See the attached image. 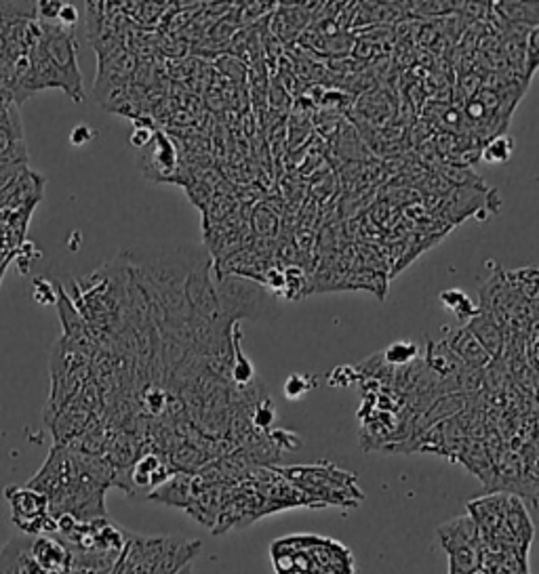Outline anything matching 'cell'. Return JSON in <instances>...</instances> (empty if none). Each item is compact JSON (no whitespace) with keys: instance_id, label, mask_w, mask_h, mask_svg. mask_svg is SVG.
<instances>
[{"instance_id":"d4e9b609","label":"cell","mask_w":539,"mask_h":574,"mask_svg":"<svg viewBox=\"0 0 539 574\" xmlns=\"http://www.w3.org/2000/svg\"><path fill=\"white\" fill-rule=\"evenodd\" d=\"M441 303L445 306L449 312L455 314V318L459 320V322L465 324L468 320L474 316L476 312H479V307H474V303L462 289H449L441 295Z\"/></svg>"},{"instance_id":"4dcf8cb0","label":"cell","mask_w":539,"mask_h":574,"mask_svg":"<svg viewBox=\"0 0 539 574\" xmlns=\"http://www.w3.org/2000/svg\"><path fill=\"white\" fill-rule=\"evenodd\" d=\"M253 232L263 238H272L278 229V215L274 211H270V206H257L251 219Z\"/></svg>"},{"instance_id":"60d3db41","label":"cell","mask_w":539,"mask_h":574,"mask_svg":"<svg viewBox=\"0 0 539 574\" xmlns=\"http://www.w3.org/2000/svg\"><path fill=\"white\" fill-rule=\"evenodd\" d=\"M93 137H95L93 128H89L87 125H78L74 131L70 133V144L72 145H84V144L91 142Z\"/></svg>"},{"instance_id":"9a60e30c","label":"cell","mask_w":539,"mask_h":574,"mask_svg":"<svg viewBox=\"0 0 539 574\" xmlns=\"http://www.w3.org/2000/svg\"><path fill=\"white\" fill-rule=\"evenodd\" d=\"M44 179L24 167L7 188L0 191V206H32L41 200Z\"/></svg>"},{"instance_id":"44dd1931","label":"cell","mask_w":539,"mask_h":574,"mask_svg":"<svg viewBox=\"0 0 539 574\" xmlns=\"http://www.w3.org/2000/svg\"><path fill=\"white\" fill-rule=\"evenodd\" d=\"M358 112L371 125H386L394 116V101L386 91H369L358 99Z\"/></svg>"},{"instance_id":"ffe728a7","label":"cell","mask_w":539,"mask_h":574,"mask_svg":"<svg viewBox=\"0 0 539 574\" xmlns=\"http://www.w3.org/2000/svg\"><path fill=\"white\" fill-rule=\"evenodd\" d=\"M504 524L508 528L510 537L514 539L516 545H520L522 549H529L533 539V522L529 514H527L525 503L516 494H508V505H505Z\"/></svg>"},{"instance_id":"b9f144b4","label":"cell","mask_w":539,"mask_h":574,"mask_svg":"<svg viewBox=\"0 0 539 574\" xmlns=\"http://www.w3.org/2000/svg\"><path fill=\"white\" fill-rule=\"evenodd\" d=\"M474 574H488V572H482V570H479V572H474Z\"/></svg>"},{"instance_id":"9c48e42d","label":"cell","mask_w":539,"mask_h":574,"mask_svg":"<svg viewBox=\"0 0 539 574\" xmlns=\"http://www.w3.org/2000/svg\"><path fill=\"white\" fill-rule=\"evenodd\" d=\"M142 171L152 182H176L179 171V154L171 137L162 131H154L152 142L144 148L142 154Z\"/></svg>"},{"instance_id":"d590c367","label":"cell","mask_w":539,"mask_h":574,"mask_svg":"<svg viewBox=\"0 0 539 574\" xmlns=\"http://www.w3.org/2000/svg\"><path fill=\"white\" fill-rule=\"evenodd\" d=\"M217 67L232 82H243L245 76H246V66L240 59L232 58V55H223V58L217 61Z\"/></svg>"},{"instance_id":"5bb4252c","label":"cell","mask_w":539,"mask_h":574,"mask_svg":"<svg viewBox=\"0 0 539 574\" xmlns=\"http://www.w3.org/2000/svg\"><path fill=\"white\" fill-rule=\"evenodd\" d=\"M462 326L468 329V333L480 343L482 350H485L493 360H499L504 356L505 330L499 326V322L491 316V314L485 312V309H479V312H476L474 316Z\"/></svg>"},{"instance_id":"7402d4cb","label":"cell","mask_w":539,"mask_h":574,"mask_svg":"<svg viewBox=\"0 0 539 574\" xmlns=\"http://www.w3.org/2000/svg\"><path fill=\"white\" fill-rule=\"evenodd\" d=\"M190 491H192V476L177 471V474H173L171 477H168L162 486H159V491L152 493L150 499L185 509L188 508V500H190Z\"/></svg>"},{"instance_id":"f1b7e54d","label":"cell","mask_w":539,"mask_h":574,"mask_svg":"<svg viewBox=\"0 0 539 574\" xmlns=\"http://www.w3.org/2000/svg\"><path fill=\"white\" fill-rule=\"evenodd\" d=\"M283 278H285L283 295L291 301L300 299L303 292H306V284H308L303 268L295 266V263H289V266L283 268Z\"/></svg>"},{"instance_id":"e0dca14e","label":"cell","mask_w":539,"mask_h":574,"mask_svg":"<svg viewBox=\"0 0 539 574\" xmlns=\"http://www.w3.org/2000/svg\"><path fill=\"white\" fill-rule=\"evenodd\" d=\"M424 364L438 381L457 379V375L462 373L464 368V364L459 362L457 356H455L451 350H449L445 341H434L430 339V337H428V343H426Z\"/></svg>"},{"instance_id":"6da1fadb","label":"cell","mask_w":539,"mask_h":574,"mask_svg":"<svg viewBox=\"0 0 539 574\" xmlns=\"http://www.w3.org/2000/svg\"><path fill=\"white\" fill-rule=\"evenodd\" d=\"M131 284V269L125 259L116 257L87 280H74L70 299L89 326L116 335L122 333L129 322Z\"/></svg>"},{"instance_id":"7c38bea8","label":"cell","mask_w":539,"mask_h":574,"mask_svg":"<svg viewBox=\"0 0 539 574\" xmlns=\"http://www.w3.org/2000/svg\"><path fill=\"white\" fill-rule=\"evenodd\" d=\"M30 554L47 574H70L72 570V551L58 534L30 539Z\"/></svg>"},{"instance_id":"f546056e","label":"cell","mask_w":539,"mask_h":574,"mask_svg":"<svg viewBox=\"0 0 539 574\" xmlns=\"http://www.w3.org/2000/svg\"><path fill=\"white\" fill-rule=\"evenodd\" d=\"M539 64V27H533L527 34L525 41V58H522V72H525V84L529 87L533 74Z\"/></svg>"},{"instance_id":"f35d334b","label":"cell","mask_w":539,"mask_h":574,"mask_svg":"<svg viewBox=\"0 0 539 574\" xmlns=\"http://www.w3.org/2000/svg\"><path fill=\"white\" fill-rule=\"evenodd\" d=\"M55 24L64 26V27H70V30H74L76 24H78V9L74 7L72 3H64L59 9V15H58V21Z\"/></svg>"},{"instance_id":"3957f363","label":"cell","mask_w":539,"mask_h":574,"mask_svg":"<svg viewBox=\"0 0 539 574\" xmlns=\"http://www.w3.org/2000/svg\"><path fill=\"white\" fill-rule=\"evenodd\" d=\"M285 480H289L312 505H344L352 508L363 500L361 488L356 486V476L340 467L324 463L277 467Z\"/></svg>"},{"instance_id":"8fae6325","label":"cell","mask_w":539,"mask_h":574,"mask_svg":"<svg viewBox=\"0 0 539 574\" xmlns=\"http://www.w3.org/2000/svg\"><path fill=\"white\" fill-rule=\"evenodd\" d=\"M98 419H101V416L89 413L82 404L76 402V398H72L59 413H55L51 419L44 421V423L49 425L51 433H53V446H67V444L76 440V438Z\"/></svg>"},{"instance_id":"8992f818","label":"cell","mask_w":539,"mask_h":574,"mask_svg":"<svg viewBox=\"0 0 539 574\" xmlns=\"http://www.w3.org/2000/svg\"><path fill=\"white\" fill-rule=\"evenodd\" d=\"M438 541L449 554V574H474L480 570L482 543L470 516L455 517L438 526Z\"/></svg>"},{"instance_id":"d6a6232c","label":"cell","mask_w":539,"mask_h":574,"mask_svg":"<svg viewBox=\"0 0 539 574\" xmlns=\"http://www.w3.org/2000/svg\"><path fill=\"white\" fill-rule=\"evenodd\" d=\"M316 383H318V379L312 375H300V373L289 375V379L285 381V396L289 399L301 398L303 393L314 390V387H316Z\"/></svg>"},{"instance_id":"74e56055","label":"cell","mask_w":539,"mask_h":574,"mask_svg":"<svg viewBox=\"0 0 539 574\" xmlns=\"http://www.w3.org/2000/svg\"><path fill=\"white\" fill-rule=\"evenodd\" d=\"M59 0H43V3H38V13H41V21H47V24H55L58 21V15H59V9H61Z\"/></svg>"},{"instance_id":"8d00e7d4","label":"cell","mask_w":539,"mask_h":574,"mask_svg":"<svg viewBox=\"0 0 539 574\" xmlns=\"http://www.w3.org/2000/svg\"><path fill=\"white\" fill-rule=\"evenodd\" d=\"M358 370L354 367H337L327 373V383L331 387H350L358 381Z\"/></svg>"},{"instance_id":"4fadbf2b","label":"cell","mask_w":539,"mask_h":574,"mask_svg":"<svg viewBox=\"0 0 539 574\" xmlns=\"http://www.w3.org/2000/svg\"><path fill=\"white\" fill-rule=\"evenodd\" d=\"M447 347L457 356L459 362L465 368H487L493 362V358L482 350V345L468 333L465 326H453V329H445Z\"/></svg>"},{"instance_id":"277c9868","label":"cell","mask_w":539,"mask_h":574,"mask_svg":"<svg viewBox=\"0 0 539 574\" xmlns=\"http://www.w3.org/2000/svg\"><path fill=\"white\" fill-rule=\"evenodd\" d=\"M213 278H215L219 312L226 322L234 324L240 320L272 322L280 314L277 297L270 295L266 286L257 280L222 272L213 274Z\"/></svg>"},{"instance_id":"ac0fdd59","label":"cell","mask_w":539,"mask_h":574,"mask_svg":"<svg viewBox=\"0 0 539 574\" xmlns=\"http://www.w3.org/2000/svg\"><path fill=\"white\" fill-rule=\"evenodd\" d=\"M493 15L504 24L533 30L539 27V3H520V0H499L493 3Z\"/></svg>"},{"instance_id":"5b68a950","label":"cell","mask_w":539,"mask_h":574,"mask_svg":"<svg viewBox=\"0 0 539 574\" xmlns=\"http://www.w3.org/2000/svg\"><path fill=\"white\" fill-rule=\"evenodd\" d=\"M38 26H41L38 43H41L47 59L58 70L61 82H64V93L76 104H82L84 87L81 67H78V43L74 30L59 24H47V21H38Z\"/></svg>"},{"instance_id":"ab89813d","label":"cell","mask_w":539,"mask_h":574,"mask_svg":"<svg viewBox=\"0 0 539 574\" xmlns=\"http://www.w3.org/2000/svg\"><path fill=\"white\" fill-rule=\"evenodd\" d=\"M152 135H154V131H152L150 127L137 125V127L133 128V133H131V137H129V142H131V145H135V148L144 150L145 145H148L152 142Z\"/></svg>"},{"instance_id":"2e32d148","label":"cell","mask_w":539,"mask_h":574,"mask_svg":"<svg viewBox=\"0 0 539 574\" xmlns=\"http://www.w3.org/2000/svg\"><path fill=\"white\" fill-rule=\"evenodd\" d=\"M0 574H47L30 554V537L15 539L0 551Z\"/></svg>"},{"instance_id":"83f0119b","label":"cell","mask_w":539,"mask_h":574,"mask_svg":"<svg viewBox=\"0 0 539 574\" xmlns=\"http://www.w3.org/2000/svg\"><path fill=\"white\" fill-rule=\"evenodd\" d=\"M514 154V139L508 135H497V137L487 139L480 145V160L485 162H508Z\"/></svg>"},{"instance_id":"603a6c76","label":"cell","mask_w":539,"mask_h":574,"mask_svg":"<svg viewBox=\"0 0 539 574\" xmlns=\"http://www.w3.org/2000/svg\"><path fill=\"white\" fill-rule=\"evenodd\" d=\"M505 283L510 284L516 295H520L527 303H537V268L516 269V272H504Z\"/></svg>"},{"instance_id":"52a82bcc","label":"cell","mask_w":539,"mask_h":574,"mask_svg":"<svg viewBox=\"0 0 539 574\" xmlns=\"http://www.w3.org/2000/svg\"><path fill=\"white\" fill-rule=\"evenodd\" d=\"M11 505V520L26 537L58 534V522L49 511V500L44 494L30 486H9L4 491Z\"/></svg>"},{"instance_id":"cb8c5ba5","label":"cell","mask_w":539,"mask_h":574,"mask_svg":"<svg viewBox=\"0 0 539 574\" xmlns=\"http://www.w3.org/2000/svg\"><path fill=\"white\" fill-rule=\"evenodd\" d=\"M277 419H278L277 404H274V399L270 396H262L255 404H253L249 423L255 431L268 433L274 427V423H277Z\"/></svg>"},{"instance_id":"836d02e7","label":"cell","mask_w":539,"mask_h":574,"mask_svg":"<svg viewBox=\"0 0 539 574\" xmlns=\"http://www.w3.org/2000/svg\"><path fill=\"white\" fill-rule=\"evenodd\" d=\"M266 436L278 454L285 453V450L286 453H291V450L301 448V444H303L301 438L297 436L295 431H289V430H270Z\"/></svg>"},{"instance_id":"ba28073f","label":"cell","mask_w":539,"mask_h":574,"mask_svg":"<svg viewBox=\"0 0 539 574\" xmlns=\"http://www.w3.org/2000/svg\"><path fill=\"white\" fill-rule=\"evenodd\" d=\"M182 289L190 312H192L196 318L209 320V322L223 320L222 312H219L215 278H213V259L200 263V266L185 278Z\"/></svg>"},{"instance_id":"1f68e13d","label":"cell","mask_w":539,"mask_h":574,"mask_svg":"<svg viewBox=\"0 0 539 574\" xmlns=\"http://www.w3.org/2000/svg\"><path fill=\"white\" fill-rule=\"evenodd\" d=\"M142 407L145 408V413L152 416L165 415L168 408V393L162 390V387H148L142 396Z\"/></svg>"},{"instance_id":"4316f807","label":"cell","mask_w":539,"mask_h":574,"mask_svg":"<svg viewBox=\"0 0 539 574\" xmlns=\"http://www.w3.org/2000/svg\"><path fill=\"white\" fill-rule=\"evenodd\" d=\"M459 3L453 0H415L409 3V15L421 17V19H434V17H445L451 13H457Z\"/></svg>"},{"instance_id":"7a4b0ae2","label":"cell","mask_w":539,"mask_h":574,"mask_svg":"<svg viewBox=\"0 0 539 574\" xmlns=\"http://www.w3.org/2000/svg\"><path fill=\"white\" fill-rule=\"evenodd\" d=\"M127 261L135 284L144 292H160L182 289L185 278L200 263L209 261L199 249H165V251H131L121 255Z\"/></svg>"},{"instance_id":"30bf717a","label":"cell","mask_w":539,"mask_h":574,"mask_svg":"<svg viewBox=\"0 0 539 574\" xmlns=\"http://www.w3.org/2000/svg\"><path fill=\"white\" fill-rule=\"evenodd\" d=\"M27 150L15 104H0V162L26 165Z\"/></svg>"},{"instance_id":"e575fe53","label":"cell","mask_w":539,"mask_h":574,"mask_svg":"<svg viewBox=\"0 0 539 574\" xmlns=\"http://www.w3.org/2000/svg\"><path fill=\"white\" fill-rule=\"evenodd\" d=\"M34 301L41 306H53L58 301V284L44 278L34 280Z\"/></svg>"},{"instance_id":"d6986e66","label":"cell","mask_w":539,"mask_h":574,"mask_svg":"<svg viewBox=\"0 0 539 574\" xmlns=\"http://www.w3.org/2000/svg\"><path fill=\"white\" fill-rule=\"evenodd\" d=\"M243 329H240V322H234L232 329H230V367L228 375L232 379L234 385L246 387L255 381V367L249 358L245 356L243 352Z\"/></svg>"},{"instance_id":"484cf974","label":"cell","mask_w":539,"mask_h":574,"mask_svg":"<svg viewBox=\"0 0 539 574\" xmlns=\"http://www.w3.org/2000/svg\"><path fill=\"white\" fill-rule=\"evenodd\" d=\"M418 356H419V345L413 341H394L392 345H387L386 350L381 352L384 362L394 370L411 364L413 360H418Z\"/></svg>"}]
</instances>
